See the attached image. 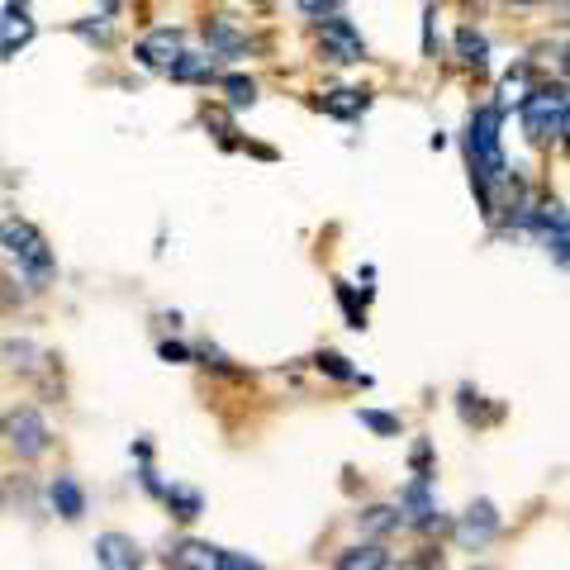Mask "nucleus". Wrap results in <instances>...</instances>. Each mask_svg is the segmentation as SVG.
I'll use <instances>...</instances> for the list:
<instances>
[{"label": "nucleus", "mask_w": 570, "mask_h": 570, "mask_svg": "<svg viewBox=\"0 0 570 570\" xmlns=\"http://www.w3.org/2000/svg\"><path fill=\"white\" fill-rule=\"evenodd\" d=\"M499 124L504 115L485 105L475 110L471 124H466V157H471V181L480 190V200L490 209V186H504L509 181V163H504V138H499Z\"/></svg>", "instance_id": "nucleus-1"}, {"label": "nucleus", "mask_w": 570, "mask_h": 570, "mask_svg": "<svg viewBox=\"0 0 570 570\" xmlns=\"http://www.w3.org/2000/svg\"><path fill=\"white\" fill-rule=\"evenodd\" d=\"M0 247H6V257H10L14 266H20V276H29L33 285H48V281H52V272H58V262H52L48 238H43L29 219H20V214L0 219Z\"/></svg>", "instance_id": "nucleus-2"}, {"label": "nucleus", "mask_w": 570, "mask_h": 570, "mask_svg": "<svg viewBox=\"0 0 570 570\" xmlns=\"http://www.w3.org/2000/svg\"><path fill=\"white\" fill-rule=\"evenodd\" d=\"M523 134H528V142H538V148L561 142V134H566V86L561 81L528 91V100H523Z\"/></svg>", "instance_id": "nucleus-3"}, {"label": "nucleus", "mask_w": 570, "mask_h": 570, "mask_svg": "<svg viewBox=\"0 0 570 570\" xmlns=\"http://www.w3.org/2000/svg\"><path fill=\"white\" fill-rule=\"evenodd\" d=\"M171 570H262L247 551H224L214 542H176L167 551Z\"/></svg>", "instance_id": "nucleus-4"}, {"label": "nucleus", "mask_w": 570, "mask_h": 570, "mask_svg": "<svg viewBox=\"0 0 570 570\" xmlns=\"http://www.w3.org/2000/svg\"><path fill=\"white\" fill-rule=\"evenodd\" d=\"M318 48H324V58L333 62H366V39L352 29V20H337V14H328V20H318Z\"/></svg>", "instance_id": "nucleus-5"}, {"label": "nucleus", "mask_w": 570, "mask_h": 570, "mask_svg": "<svg viewBox=\"0 0 570 570\" xmlns=\"http://www.w3.org/2000/svg\"><path fill=\"white\" fill-rule=\"evenodd\" d=\"M6 428H10V442H14V452H20L24 461L43 456V452L52 448V433H48V423H43V414H39V409H14V414L6 419Z\"/></svg>", "instance_id": "nucleus-6"}, {"label": "nucleus", "mask_w": 570, "mask_h": 570, "mask_svg": "<svg viewBox=\"0 0 570 570\" xmlns=\"http://www.w3.org/2000/svg\"><path fill=\"white\" fill-rule=\"evenodd\" d=\"M134 58L148 67V71H167V77H171V67L186 58V39H181L176 29H153L148 39H138Z\"/></svg>", "instance_id": "nucleus-7"}, {"label": "nucleus", "mask_w": 570, "mask_h": 570, "mask_svg": "<svg viewBox=\"0 0 570 570\" xmlns=\"http://www.w3.org/2000/svg\"><path fill=\"white\" fill-rule=\"evenodd\" d=\"M494 532H499V513L490 499H480V504H471L466 513H461V523H456V542L466 547V551H485L494 542Z\"/></svg>", "instance_id": "nucleus-8"}, {"label": "nucleus", "mask_w": 570, "mask_h": 570, "mask_svg": "<svg viewBox=\"0 0 570 570\" xmlns=\"http://www.w3.org/2000/svg\"><path fill=\"white\" fill-rule=\"evenodd\" d=\"M96 566L100 570H142V551L124 532H100L96 538Z\"/></svg>", "instance_id": "nucleus-9"}, {"label": "nucleus", "mask_w": 570, "mask_h": 570, "mask_svg": "<svg viewBox=\"0 0 570 570\" xmlns=\"http://www.w3.org/2000/svg\"><path fill=\"white\" fill-rule=\"evenodd\" d=\"M404 513L409 519L404 523H414V528H442V519H438V504H433V494H428V475H419L414 485L404 490Z\"/></svg>", "instance_id": "nucleus-10"}, {"label": "nucleus", "mask_w": 570, "mask_h": 570, "mask_svg": "<svg viewBox=\"0 0 570 570\" xmlns=\"http://www.w3.org/2000/svg\"><path fill=\"white\" fill-rule=\"evenodd\" d=\"M48 494H52V509H58L67 523H77L81 513H86V494H81V485H77L71 475H58V480H52V490H48Z\"/></svg>", "instance_id": "nucleus-11"}, {"label": "nucleus", "mask_w": 570, "mask_h": 570, "mask_svg": "<svg viewBox=\"0 0 570 570\" xmlns=\"http://www.w3.org/2000/svg\"><path fill=\"white\" fill-rule=\"evenodd\" d=\"M528 91H532V71L519 62L513 71H504V81H499V105H494V110L504 115V110H513V105H523Z\"/></svg>", "instance_id": "nucleus-12"}, {"label": "nucleus", "mask_w": 570, "mask_h": 570, "mask_svg": "<svg viewBox=\"0 0 570 570\" xmlns=\"http://www.w3.org/2000/svg\"><path fill=\"white\" fill-rule=\"evenodd\" d=\"M205 39H209V48H214V58H238V52L247 48V39H243V33L228 24V20H209V24H205Z\"/></svg>", "instance_id": "nucleus-13"}, {"label": "nucleus", "mask_w": 570, "mask_h": 570, "mask_svg": "<svg viewBox=\"0 0 570 570\" xmlns=\"http://www.w3.org/2000/svg\"><path fill=\"white\" fill-rule=\"evenodd\" d=\"M337 570H390V557H385V547L366 542V547L343 551V557H337Z\"/></svg>", "instance_id": "nucleus-14"}, {"label": "nucleus", "mask_w": 570, "mask_h": 570, "mask_svg": "<svg viewBox=\"0 0 570 570\" xmlns=\"http://www.w3.org/2000/svg\"><path fill=\"white\" fill-rule=\"evenodd\" d=\"M456 52H461V62L475 71H485V62H490V43H485V33H475V29L456 33Z\"/></svg>", "instance_id": "nucleus-15"}, {"label": "nucleus", "mask_w": 570, "mask_h": 570, "mask_svg": "<svg viewBox=\"0 0 570 570\" xmlns=\"http://www.w3.org/2000/svg\"><path fill=\"white\" fill-rule=\"evenodd\" d=\"M324 110L337 115V119H356V115L366 110V96L362 91H328L324 96Z\"/></svg>", "instance_id": "nucleus-16"}, {"label": "nucleus", "mask_w": 570, "mask_h": 570, "mask_svg": "<svg viewBox=\"0 0 570 570\" xmlns=\"http://www.w3.org/2000/svg\"><path fill=\"white\" fill-rule=\"evenodd\" d=\"M209 77H214V62L200 58V52H186V58L171 67V81H209Z\"/></svg>", "instance_id": "nucleus-17"}, {"label": "nucleus", "mask_w": 570, "mask_h": 570, "mask_svg": "<svg viewBox=\"0 0 570 570\" xmlns=\"http://www.w3.org/2000/svg\"><path fill=\"white\" fill-rule=\"evenodd\" d=\"M224 91H228V105H234V110H243V105H257V81H247V77H228Z\"/></svg>", "instance_id": "nucleus-18"}, {"label": "nucleus", "mask_w": 570, "mask_h": 570, "mask_svg": "<svg viewBox=\"0 0 570 570\" xmlns=\"http://www.w3.org/2000/svg\"><path fill=\"white\" fill-rule=\"evenodd\" d=\"M157 494L176 509V519H195L200 513V494H190V490H157Z\"/></svg>", "instance_id": "nucleus-19"}, {"label": "nucleus", "mask_w": 570, "mask_h": 570, "mask_svg": "<svg viewBox=\"0 0 570 570\" xmlns=\"http://www.w3.org/2000/svg\"><path fill=\"white\" fill-rule=\"evenodd\" d=\"M343 6H347V0H299V10H305L309 20H328V14H337Z\"/></svg>", "instance_id": "nucleus-20"}, {"label": "nucleus", "mask_w": 570, "mask_h": 570, "mask_svg": "<svg viewBox=\"0 0 570 570\" xmlns=\"http://www.w3.org/2000/svg\"><path fill=\"white\" fill-rule=\"evenodd\" d=\"M318 371H328V376H337V381H356V371L343 366V356H337V352H324V356H318Z\"/></svg>", "instance_id": "nucleus-21"}, {"label": "nucleus", "mask_w": 570, "mask_h": 570, "mask_svg": "<svg viewBox=\"0 0 570 570\" xmlns=\"http://www.w3.org/2000/svg\"><path fill=\"white\" fill-rule=\"evenodd\" d=\"M400 570H442V557H438V551H433V547H423V551H419V557H414V561H404Z\"/></svg>", "instance_id": "nucleus-22"}, {"label": "nucleus", "mask_w": 570, "mask_h": 570, "mask_svg": "<svg viewBox=\"0 0 570 570\" xmlns=\"http://www.w3.org/2000/svg\"><path fill=\"white\" fill-rule=\"evenodd\" d=\"M362 423H366V428H376V433H400V419H390V414H371V409L362 414Z\"/></svg>", "instance_id": "nucleus-23"}, {"label": "nucleus", "mask_w": 570, "mask_h": 570, "mask_svg": "<svg viewBox=\"0 0 570 570\" xmlns=\"http://www.w3.org/2000/svg\"><path fill=\"white\" fill-rule=\"evenodd\" d=\"M124 6V0H105V10H119Z\"/></svg>", "instance_id": "nucleus-24"}, {"label": "nucleus", "mask_w": 570, "mask_h": 570, "mask_svg": "<svg viewBox=\"0 0 570 570\" xmlns=\"http://www.w3.org/2000/svg\"><path fill=\"white\" fill-rule=\"evenodd\" d=\"M509 6H538V0H509Z\"/></svg>", "instance_id": "nucleus-25"}, {"label": "nucleus", "mask_w": 570, "mask_h": 570, "mask_svg": "<svg viewBox=\"0 0 570 570\" xmlns=\"http://www.w3.org/2000/svg\"><path fill=\"white\" fill-rule=\"evenodd\" d=\"M471 570H490V566H471Z\"/></svg>", "instance_id": "nucleus-26"}]
</instances>
